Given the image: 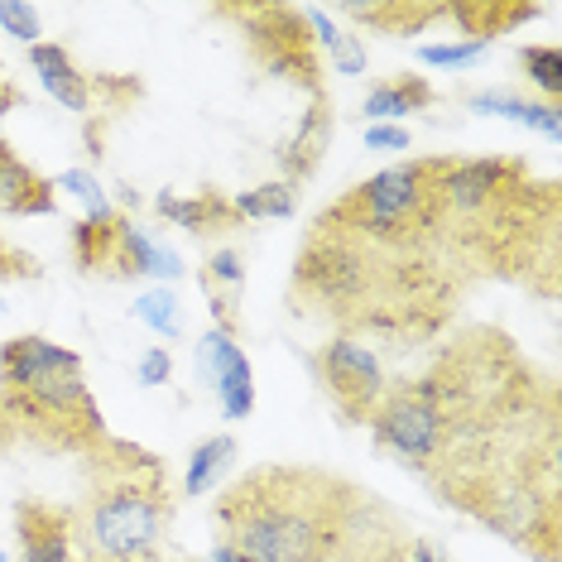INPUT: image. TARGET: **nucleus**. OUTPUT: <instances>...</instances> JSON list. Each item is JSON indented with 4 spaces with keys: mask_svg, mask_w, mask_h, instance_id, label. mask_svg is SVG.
<instances>
[{
    "mask_svg": "<svg viewBox=\"0 0 562 562\" xmlns=\"http://www.w3.org/2000/svg\"><path fill=\"white\" fill-rule=\"evenodd\" d=\"M375 447L539 562H558V385L509 331L471 327L370 414Z\"/></svg>",
    "mask_w": 562,
    "mask_h": 562,
    "instance_id": "nucleus-1",
    "label": "nucleus"
},
{
    "mask_svg": "<svg viewBox=\"0 0 562 562\" xmlns=\"http://www.w3.org/2000/svg\"><path fill=\"white\" fill-rule=\"evenodd\" d=\"M462 303V274L428 246L370 240L317 216L289 274V308L323 317L337 337L424 347L442 337Z\"/></svg>",
    "mask_w": 562,
    "mask_h": 562,
    "instance_id": "nucleus-2",
    "label": "nucleus"
},
{
    "mask_svg": "<svg viewBox=\"0 0 562 562\" xmlns=\"http://www.w3.org/2000/svg\"><path fill=\"white\" fill-rule=\"evenodd\" d=\"M562 193L524 159H452L442 169L438 250L457 274H491L539 299H558Z\"/></svg>",
    "mask_w": 562,
    "mask_h": 562,
    "instance_id": "nucleus-3",
    "label": "nucleus"
},
{
    "mask_svg": "<svg viewBox=\"0 0 562 562\" xmlns=\"http://www.w3.org/2000/svg\"><path fill=\"white\" fill-rule=\"evenodd\" d=\"M361 505L366 491L337 471L270 462L222 491L212 524L246 562H323L347 543Z\"/></svg>",
    "mask_w": 562,
    "mask_h": 562,
    "instance_id": "nucleus-4",
    "label": "nucleus"
},
{
    "mask_svg": "<svg viewBox=\"0 0 562 562\" xmlns=\"http://www.w3.org/2000/svg\"><path fill=\"white\" fill-rule=\"evenodd\" d=\"M173 481L159 452L125 438H101L82 457V501L72 539L82 562H159L173 519Z\"/></svg>",
    "mask_w": 562,
    "mask_h": 562,
    "instance_id": "nucleus-5",
    "label": "nucleus"
},
{
    "mask_svg": "<svg viewBox=\"0 0 562 562\" xmlns=\"http://www.w3.org/2000/svg\"><path fill=\"white\" fill-rule=\"evenodd\" d=\"M0 400L15 418V432L40 452L87 457L106 438V418L82 375V356L40 331L0 341Z\"/></svg>",
    "mask_w": 562,
    "mask_h": 562,
    "instance_id": "nucleus-6",
    "label": "nucleus"
},
{
    "mask_svg": "<svg viewBox=\"0 0 562 562\" xmlns=\"http://www.w3.org/2000/svg\"><path fill=\"white\" fill-rule=\"evenodd\" d=\"M442 169H447V155L390 164V169L361 178L347 198L331 202V207L323 212V222L347 226V232L370 236V240H394V246L438 250Z\"/></svg>",
    "mask_w": 562,
    "mask_h": 562,
    "instance_id": "nucleus-7",
    "label": "nucleus"
},
{
    "mask_svg": "<svg viewBox=\"0 0 562 562\" xmlns=\"http://www.w3.org/2000/svg\"><path fill=\"white\" fill-rule=\"evenodd\" d=\"M216 15L232 20L246 40L250 63L265 78H279L299 92H308L313 101L327 97L323 87V54L313 44V30L303 20L299 5H216Z\"/></svg>",
    "mask_w": 562,
    "mask_h": 562,
    "instance_id": "nucleus-8",
    "label": "nucleus"
},
{
    "mask_svg": "<svg viewBox=\"0 0 562 562\" xmlns=\"http://www.w3.org/2000/svg\"><path fill=\"white\" fill-rule=\"evenodd\" d=\"M68 246L78 270L97 279H183V260L116 207L87 212L82 222H72Z\"/></svg>",
    "mask_w": 562,
    "mask_h": 562,
    "instance_id": "nucleus-9",
    "label": "nucleus"
},
{
    "mask_svg": "<svg viewBox=\"0 0 562 562\" xmlns=\"http://www.w3.org/2000/svg\"><path fill=\"white\" fill-rule=\"evenodd\" d=\"M308 366H313L323 394L337 404L341 424H370L375 404L385 400V390H390L380 356L361 347L356 337H327L323 347L308 351Z\"/></svg>",
    "mask_w": 562,
    "mask_h": 562,
    "instance_id": "nucleus-10",
    "label": "nucleus"
},
{
    "mask_svg": "<svg viewBox=\"0 0 562 562\" xmlns=\"http://www.w3.org/2000/svg\"><path fill=\"white\" fill-rule=\"evenodd\" d=\"M198 366H202V375L212 380L222 414L226 418H250V408H255V370L246 361V351H240L236 331L212 327L207 337L198 341Z\"/></svg>",
    "mask_w": 562,
    "mask_h": 562,
    "instance_id": "nucleus-11",
    "label": "nucleus"
},
{
    "mask_svg": "<svg viewBox=\"0 0 562 562\" xmlns=\"http://www.w3.org/2000/svg\"><path fill=\"white\" fill-rule=\"evenodd\" d=\"M15 548L20 562H82L72 539V505L20 501L15 505Z\"/></svg>",
    "mask_w": 562,
    "mask_h": 562,
    "instance_id": "nucleus-12",
    "label": "nucleus"
},
{
    "mask_svg": "<svg viewBox=\"0 0 562 562\" xmlns=\"http://www.w3.org/2000/svg\"><path fill=\"white\" fill-rule=\"evenodd\" d=\"M30 68L34 78L44 82V92L58 101V106H68L72 116H82L87 125L97 121V78L92 72H82L72 54L63 44H30Z\"/></svg>",
    "mask_w": 562,
    "mask_h": 562,
    "instance_id": "nucleus-13",
    "label": "nucleus"
},
{
    "mask_svg": "<svg viewBox=\"0 0 562 562\" xmlns=\"http://www.w3.org/2000/svg\"><path fill=\"white\" fill-rule=\"evenodd\" d=\"M323 562H408V539H404L400 524L390 519V509L375 505L366 495V505H361V515H356V524H351L347 543H341L331 558H323Z\"/></svg>",
    "mask_w": 562,
    "mask_h": 562,
    "instance_id": "nucleus-14",
    "label": "nucleus"
},
{
    "mask_svg": "<svg viewBox=\"0 0 562 562\" xmlns=\"http://www.w3.org/2000/svg\"><path fill=\"white\" fill-rule=\"evenodd\" d=\"M58 188L34 164H24L10 139H0V216H54Z\"/></svg>",
    "mask_w": 562,
    "mask_h": 562,
    "instance_id": "nucleus-15",
    "label": "nucleus"
},
{
    "mask_svg": "<svg viewBox=\"0 0 562 562\" xmlns=\"http://www.w3.org/2000/svg\"><path fill=\"white\" fill-rule=\"evenodd\" d=\"M155 216L169 226H183L188 236H232L240 232V216L232 207V198L222 193H193V198H173V193H159L155 198Z\"/></svg>",
    "mask_w": 562,
    "mask_h": 562,
    "instance_id": "nucleus-16",
    "label": "nucleus"
},
{
    "mask_svg": "<svg viewBox=\"0 0 562 562\" xmlns=\"http://www.w3.org/2000/svg\"><path fill=\"white\" fill-rule=\"evenodd\" d=\"M327 145H331V101L317 97L313 106L303 111V121H299V131H293V139H289L284 149H279V169H284V183L299 188L303 178H313L317 164H323V155H327Z\"/></svg>",
    "mask_w": 562,
    "mask_h": 562,
    "instance_id": "nucleus-17",
    "label": "nucleus"
},
{
    "mask_svg": "<svg viewBox=\"0 0 562 562\" xmlns=\"http://www.w3.org/2000/svg\"><path fill=\"white\" fill-rule=\"evenodd\" d=\"M438 92H432L428 78H418V72H400V78H385L375 82L361 101V116L375 121V125H390V121H404L408 111H428Z\"/></svg>",
    "mask_w": 562,
    "mask_h": 562,
    "instance_id": "nucleus-18",
    "label": "nucleus"
},
{
    "mask_svg": "<svg viewBox=\"0 0 562 562\" xmlns=\"http://www.w3.org/2000/svg\"><path fill=\"white\" fill-rule=\"evenodd\" d=\"M240 284H246V265H240V255L232 246H216L207 255V265H202V289H207V299H212V327L236 331V323H240V308H236Z\"/></svg>",
    "mask_w": 562,
    "mask_h": 562,
    "instance_id": "nucleus-19",
    "label": "nucleus"
},
{
    "mask_svg": "<svg viewBox=\"0 0 562 562\" xmlns=\"http://www.w3.org/2000/svg\"><path fill=\"white\" fill-rule=\"evenodd\" d=\"M341 15L361 20L370 30L390 34V40H404V34H418L432 20H442L447 5H428V0H375V5H341Z\"/></svg>",
    "mask_w": 562,
    "mask_h": 562,
    "instance_id": "nucleus-20",
    "label": "nucleus"
},
{
    "mask_svg": "<svg viewBox=\"0 0 562 562\" xmlns=\"http://www.w3.org/2000/svg\"><path fill=\"white\" fill-rule=\"evenodd\" d=\"M447 15L462 24L476 44H491V40H501L505 30H515V24H529L539 15V5H501V0L476 5V0H457V5H447Z\"/></svg>",
    "mask_w": 562,
    "mask_h": 562,
    "instance_id": "nucleus-21",
    "label": "nucleus"
},
{
    "mask_svg": "<svg viewBox=\"0 0 562 562\" xmlns=\"http://www.w3.org/2000/svg\"><path fill=\"white\" fill-rule=\"evenodd\" d=\"M467 106L481 111V116H509V121L529 125V131H543L548 139H558L562 131V106H548V101H524L509 92H476V97H467Z\"/></svg>",
    "mask_w": 562,
    "mask_h": 562,
    "instance_id": "nucleus-22",
    "label": "nucleus"
},
{
    "mask_svg": "<svg viewBox=\"0 0 562 562\" xmlns=\"http://www.w3.org/2000/svg\"><path fill=\"white\" fill-rule=\"evenodd\" d=\"M303 20H308V30H313V44L327 48V58L337 63L341 78H361V72H366V44L356 40L351 30H341V24L331 20L327 10H317V5L303 10Z\"/></svg>",
    "mask_w": 562,
    "mask_h": 562,
    "instance_id": "nucleus-23",
    "label": "nucleus"
},
{
    "mask_svg": "<svg viewBox=\"0 0 562 562\" xmlns=\"http://www.w3.org/2000/svg\"><path fill=\"white\" fill-rule=\"evenodd\" d=\"M236 462V438L232 432H216V438H202L193 447V457H188V471H183V501H193V495H207L212 485H222L226 467Z\"/></svg>",
    "mask_w": 562,
    "mask_h": 562,
    "instance_id": "nucleus-24",
    "label": "nucleus"
},
{
    "mask_svg": "<svg viewBox=\"0 0 562 562\" xmlns=\"http://www.w3.org/2000/svg\"><path fill=\"white\" fill-rule=\"evenodd\" d=\"M232 207L240 222H289L299 212V188L274 178V183H260V188H246V193L232 198Z\"/></svg>",
    "mask_w": 562,
    "mask_h": 562,
    "instance_id": "nucleus-25",
    "label": "nucleus"
},
{
    "mask_svg": "<svg viewBox=\"0 0 562 562\" xmlns=\"http://www.w3.org/2000/svg\"><path fill=\"white\" fill-rule=\"evenodd\" d=\"M519 68H524V78H529L548 97V106H562V54L553 44L519 48Z\"/></svg>",
    "mask_w": 562,
    "mask_h": 562,
    "instance_id": "nucleus-26",
    "label": "nucleus"
},
{
    "mask_svg": "<svg viewBox=\"0 0 562 562\" xmlns=\"http://www.w3.org/2000/svg\"><path fill=\"white\" fill-rule=\"evenodd\" d=\"M131 313L159 337H183V303H178L173 289H145Z\"/></svg>",
    "mask_w": 562,
    "mask_h": 562,
    "instance_id": "nucleus-27",
    "label": "nucleus"
},
{
    "mask_svg": "<svg viewBox=\"0 0 562 562\" xmlns=\"http://www.w3.org/2000/svg\"><path fill=\"white\" fill-rule=\"evenodd\" d=\"M0 30L20 44H40V10L20 0H0Z\"/></svg>",
    "mask_w": 562,
    "mask_h": 562,
    "instance_id": "nucleus-28",
    "label": "nucleus"
},
{
    "mask_svg": "<svg viewBox=\"0 0 562 562\" xmlns=\"http://www.w3.org/2000/svg\"><path fill=\"white\" fill-rule=\"evenodd\" d=\"M491 44H476V40H462V44H428L418 48V58L432 63V68H467V63H476Z\"/></svg>",
    "mask_w": 562,
    "mask_h": 562,
    "instance_id": "nucleus-29",
    "label": "nucleus"
},
{
    "mask_svg": "<svg viewBox=\"0 0 562 562\" xmlns=\"http://www.w3.org/2000/svg\"><path fill=\"white\" fill-rule=\"evenodd\" d=\"M54 188H68V193H72V198H82L92 212H106V207H111L106 188H101V183H97V178L87 173V169H68L63 178H54Z\"/></svg>",
    "mask_w": 562,
    "mask_h": 562,
    "instance_id": "nucleus-30",
    "label": "nucleus"
},
{
    "mask_svg": "<svg viewBox=\"0 0 562 562\" xmlns=\"http://www.w3.org/2000/svg\"><path fill=\"white\" fill-rule=\"evenodd\" d=\"M40 260H34L30 250H20V246H10L5 236H0V279H40Z\"/></svg>",
    "mask_w": 562,
    "mask_h": 562,
    "instance_id": "nucleus-31",
    "label": "nucleus"
},
{
    "mask_svg": "<svg viewBox=\"0 0 562 562\" xmlns=\"http://www.w3.org/2000/svg\"><path fill=\"white\" fill-rule=\"evenodd\" d=\"M139 380H145V385H169L173 380V356L164 347H149L145 356H139Z\"/></svg>",
    "mask_w": 562,
    "mask_h": 562,
    "instance_id": "nucleus-32",
    "label": "nucleus"
},
{
    "mask_svg": "<svg viewBox=\"0 0 562 562\" xmlns=\"http://www.w3.org/2000/svg\"><path fill=\"white\" fill-rule=\"evenodd\" d=\"M408 145H414V139H408L404 125H370L366 131V149H390V155H400Z\"/></svg>",
    "mask_w": 562,
    "mask_h": 562,
    "instance_id": "nucleus-33",
    "label": "nucleus"
},
{
    "mask_svg": "<svg viewBox=\"0 0 562 562\" xmlns=\"http://www.w3.org/2000/svg\"><path fill=\"white\" fill-rule=\"evenodd\" d=\"M178 562H246V558H240L232 543L216 539V543H212V553H202V558H178Z\"/></svg>",
    "mask_w": 562,
    "mask_h": 562,
    "instance_id": "nucleus-34",
    "label": "nucleus"
},
{
    "mask_svg": "<svg viewBox=\"0 0 562 562\" xmlns=\"http://www.w3.org/2000/svg\"><path fill=\"white\" fill-rule=\"evenodd\" d=\"M408 562H452V558H442L428 539H408Z\"/></svg>",
    "mask_w": 562,
    "mask_h": 562,
    "instance_id": "nucleus-35",
    "label": "nucleus"
},
{
    "mask_svg": "<svg viewBox=\"0 0 562 562\" xmlns=\"http://www.w3.org/2000/svg\"><path fill=\"white\" fill-rule=\"evenodd\" d=\"M20 106V87L10 82V72L0 68V116H5V111H15Z\"/></svg>",
    "mask_w": 562,
    "mask_h": 562,
    "instance_id": "nucleus-36",
    "label": "nucleus"
},
{
    "mask_svg": "<svg viewBox=\"0 0 562 562\" xmlns=\"http://www.w3.org/2000/svg\"><path fill=\"white\" fill-rule=\"evenodd\" d=\"M20 432H15V418H10V408H5V400H0V452H5L10 442H15Z\"/></svg>",
    "mask_w": 562,
    "mask_h": 562,
    "instance_id": "nucleus-37",
    "label": "nucleus"
},
{
    "mask_svg": "<svg viewBox=\"0 0 562 562\" xmlns=\"http://www.w3.org/2000/svg\"><path fill=\"white\" fill-rule=\"evenodd\" d=\"M0 562H5V553H0Z\"/></svg>",
    "mask_w": 562,
    "mask_h": 562,
    "instance_id": "nucleus-38",
    "label": "nucleus"
}]
</instances>
